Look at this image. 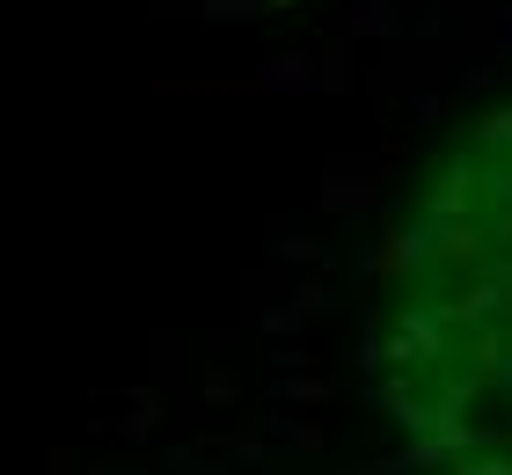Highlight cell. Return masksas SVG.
I'll list each match as a JSON object with an SVG mask.
<instances>
[{"label":"cell","mask_w":512,"mask_h":475,"mask_svg":"<svg viewBox=\"0 0 512 475\" xmlns=\"http://www.w3.org/2000/svg\"><path fill=\"white\" fill-rule=\"evenodd\" d=\"M374 388L439 475H512V103L432 161L381 264Z\"/></svg>","instance_id":"obj_1"}]
</instances>
